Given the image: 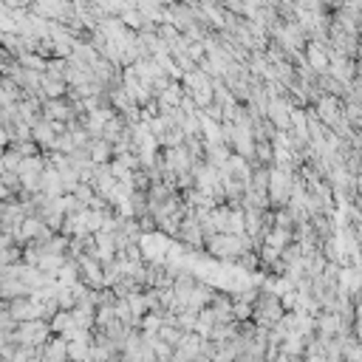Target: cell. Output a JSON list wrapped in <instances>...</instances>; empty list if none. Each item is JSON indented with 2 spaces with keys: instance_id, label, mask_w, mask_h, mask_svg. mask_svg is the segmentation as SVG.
Instances as JSON below:
<instances>
[{
  "instance_id": "2",
  "label": "cell",
  "mask_w": 362,
  "mask_h": 362,
  "mask_svg": "<svg viewBox=\"0 0 362 362\" xmlns=\"http://www.w3.org/2000/svg\"><path fill=\"white\" fill-rule=\"evenodd\" d=\"M34 136H37V141H42V144H51V141H54L48 124H37V127H34Z\"/></svg>"
},
{
  "instance_id": "1",
  "label": "cell",
  "mask_w": 362,
  "mask_h": 362,
  "mask_svg": "<svg viewBox=\"0 0 362 362\" xmlns=\"http://www.w3.org/2000/svg\"><path fill=\"white\" fill-rule=\"evenodd\" d=\"M42 334H45V325H40V322H31V320H28V322L20 328V334H17V337H20V342H40L37 337H42Z\"/></svg>"
}]
</instances>
